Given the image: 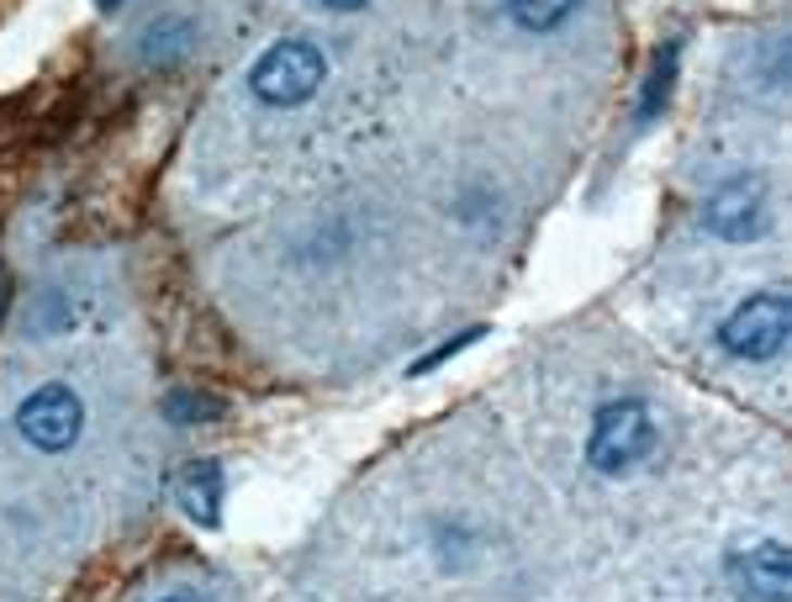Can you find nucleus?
<instances>
[{"instance_id": "obj_16", "label": "nucleus", "mask_w": 792, "mask_h": 602, "mask_svg": "<svg viewBox=\"0 0 792 602\" xmlns=\"http://www.w3.org/2000/svg\"><path fill=\"white\" fill-rule=\"evenodd\" d=\"M95 5H101V11H117L122 0H95Z\"/></svg>"}, {"instance_id": "obj_11", "label": "nucleus", "mask_w": 792, "mask_h": 602, "mask_svg": "<svg viewBox=\"0 0 792 602\" xmlns=\"http://www.w3.org/2000/svg\"><path fill=\"white\" fill-rule=\"evenodd\" d=\"M217 412H222V401L201 397L191 386H180V392L164 397V418H169V423H206V418H217Z\"/></svg>"}, {"instance_id": "obj_9", "label": "nucleus", "mask_w": 792, "mask_h": 602, "mask_svg": "<svg viewBox=\"0 0 792 602\" xmlns=\"http://www.w3.org/2000/svg\"><path fill=\"white\" fill-rule=\"evenodd\" d=\"M676 59H681V42H666V48H661V59H655V69H650V80H644L639 112H634V121H639V127H650V121L666 112V101H672V85H676Z\"/></svg>"}, {"instance_id": "obj_6", "label": "nucleus", "mask_w": 792, "mask_h": 602, "mask_svg": "<svg viewBox=\"0 0 792 602\" xmlns=\"http://www.w3.org/2000/svg\"><path fill=\"white\" fill-rule=\"evenodd\" d=\"M729 581H734L751 602H788V592H792L788 545L761 539V545H751V550L729 555Z\"/></svg>"}, {"instance_id": "obj_2", "label": "nucleus", "mask_w": 792, "mask_h": 602, "mask_svg": "<svg viewBox=\"0 0 792 602\" xmlns=\"http://www.w3.org/2000/svg\"><path fill=\"white\" fill-rule=\"evenodd\" d=\"M322 80H328V59H322V48L307 38L270 42V48L254 59V69H248V90H254L265 106H280V112L307 106L317 90H322Z\"/></svg>"}, {"instance_id": "obj_1", "label": "nucleus", "mask_w": 792, "mask_h": 602, "mask_svg": "<svg viewBox=\"0 0 792 602\" xmlns=\"http://www.w3.org/2000/svg\"><path fill=\"white\" fill-rule=\"evenodd\" d=\"M661 444V418L655 407L639 397H618V401H602L592 418V434H587V460L592 471L602 476H624L634 465H644Z\"/></svg>"}, {"instance_id": "obj_5", "label": "nucleus", "mask_w": 792, "mask_h": 602, "mask_svg": "<svg viewBox=\"0 0 792 602\" xmlns=\"http://www.w3.org/2000/svg\"><path fill=\"white\" fill-rule=\"evenodd\" d=\"M703 228L724 243L761 239V233H766V191H761V180H751V175L724 180V185L703 201Z\"/></svg>"}, {"instance_id": "obj_3", "label": "nucleus", "mask_w": 792, "mask_h": 602, "mask_svg": "<svg viewBox=\"0 0 792 602\" xmlns=\"http://www.w3.org/2000/svg\"><path fill=\"white\" fill-rule=\"evenodd\" d=\"M16 434L33 444L38 454H64L75 449L79 434H85V401H79L75 386L64 381H48L33 397L16 407Z\"/></svg>"}, {"instance_id": "obj_14", "label": "nucleus", "mask_w": 792, "mask_h": 602, "mask_svg": "<svg viewBox=\"0 0 792 602\" xmlns=\"http://www.w3.org/2000/svg\"><path fill=\"white\" fill-rule=\"evenodd\" d=\"M328 11H359V5H370V0H322Z\"/></svg>"}, {"instance_id": "obj_13", "label": "nucleus", "mask_w": 792, "mask_h": 602, "mask_svg": "<svg viewBox=\"0 0 792 602\" xmlns=\"http://www.w3.org/2000/svg\"><path fill=\"white\" fill-rule=\"evenodd\" d=\"M481 333H486V328H465V333H455V338H449V344H438L434 355H423V360L412 364V375H429V370H438V364H444V360H455V355H460V349H465V344H475V338H481Z\"/></svg>"}, {"instance_id": "obj_15", "label": "nucleus", "mask_w": 792, "mask_h": 602, "mask_svg": "<svg viewBox=\"0 0 792 602\" xmlns=\"http://www.w3.org/2000/svg\"><path fill=\"white\" fill-rule=\"evenodd\" d=\"M164 602H206V598H191V592H175V598H164Z\"/></svg>"}, {"instance_id": "obj_12", "label": "nucleus", "mask_w": 792, "mask_h": 602, "mask_svg": "<svg viewBox=\"0 0 792 602\" xmlns=\"http://www.w3.org/2000/svg\"><path fill=\"white\" fill-rule=\"evenodd\" d=\"M69 322H75V307H69L64 296H42V302H33L27 333H33V338H48V333H64Z\"/></svg>"}, {"instance_id": "obj_4", "label": "nucleus", "mask_w": 792, "mask_h": 602, "mask_svg": "<svg viewBox=\"0 0 792 602\" xmlns=\"http://www.w3.org/2000/svg\"><path fill=\"white\" fill-rule=\"evenodd\" d=\"M788 333H792V312H788V296H777V291H761L751 302H740L729 318L718 322V344L734 360H777Z\"/></svg>"}, {"instance_id": "obj_8", "label": "nucleus", "mask_w": 792, "mask_h": 602, "mask_svg": "<svg viewBox=\"0 0 792 602\" xmlns=\"http://www.w3.org/2000/svg\"><path fill=\"white\" fill-rule=\"evenodd\" d=\"M196 38H201V27L191 16L164 11V16H154V22L143 27L138 48H143V64H175V59H186V53L196 48Z\"/></svg>"}, {"instance_id": "obj_7", "label": "nucleus", "mask_w": 792, "mask_h": 602, "mask_svg": "<svg viewBox=\"0 0 792 602\" xmlns=\"http://www.w3.org/2000/svg\"><path fill=\"white\" fill-rule=\"evenodd\" d=\"M175 497L186 508V518H196L201 528L222 523V465L217 460H191L175 482Z\"/></svg>"}, {"instance_id": "obj_10", "label": "nucleus", "mask_w": 792, "mask_h": 602, "mask_svg": "<svg viewBox=\"0 0 792 602\" xmlns=\"http://www.w3.org/2000/svg\"><path fill=\"white\" fill-rule=\"evenodd\" d=\"M582 0H508V16H513L523 33H554L560 22L576 16Z\"/></svg>"}]
</instances>
